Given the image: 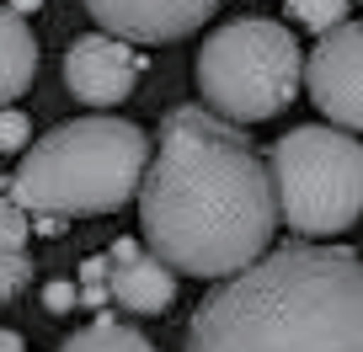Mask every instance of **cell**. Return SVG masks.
I'll list each match as a JSON object with an SVG mask.
<instances>
[{"mask_svg":"<svg viewBox=\"0 0 363 352\" xmlns=\"http://www.w3.org/2000/svg\"><path fill=\"white\" fill-rule=\"evenodd\" d=\"M123 43H177L219 11V0H80Z\"/></svg>","mask_w":363,"mask_h":352,"instance_id":"9c48e42d","label":"cell"},{"mask_svg":"<svg viewBox=\"0 0 363 352\" xmlns=\"http://www.w3.org/2000/svg\"><path fill=\"white\" fill-rule=\"evenodd\" d=\"M69 299H75V288H65V283H54V288H48V305H54V310H65Z\"/></svg>","mask_w":363,"mask_h":352,"instance_id":"9a60e30c","label":"cell"},{"mask_svg":"<svg viewBox=\"0 0 363 352\" xmlns=\"http://www.w3.org/2000/svg\"><path fill=\"white\" fill-rule=\"evenodd\" d=\"M305 91L331 118V128L363 134V22L320 33V43L305 59Z\"/></svg>","mask_w":363,"mask_h":352,"instance_id":"8992f818","label":"cell"},{"mask_svg":"<svg viewBox=\"0 0 363 352\" xmlns=\"http://www.w3.org/2000/svg\"><path fill=\"white\" fill-rule=\"evenodd\" d=\"M352 11V0H289V16H294L299 27H310V33H331V27H342Z\"/></svg>","mask_w":363,"mask_h":352,"instance_id":"4fadbf2b","label":"cell"},{"mask_svg":"<svg viewBox=\"0 0 363 352\" xmlns=\"http://www.w3.org/2000/svg\"><path fill=\"white\" fill-rule=\"evenodd\" d=\"M0 352H27V347H22V336H16V331H0Z\"/></svg>","mask_w":363,"mask_h":352,"instance_id":"2e32d148","label":"cell"},{"mask_svg":"<svg viewBox=\"0 0 363 352\" xmlns=\"http://www.w3.org/2000/svg\"><path fill=\"white\" fill-rule=\"evenodd\" d=\"M299 80H305V54H299L294 33L267 16H240L208 33L203 54H198V91H203L208 113L225 123H262L278 118L294 102Z\"/></svg>","mask_w":363,"mask_h":352,"instance_id":"5b68a950","label":"cell"},{"mask_svg":"<svg viewBox=\"0 0 363 352\" xmlns=\"http://www.w3.org/2000/svg\"><path fill=\"white\" fill-rule=\"evenodd\" d=\"M278 219L305 240H331L363 219V144L347 128L305 123L272 144Z\"/></svg>","mask_w":363,"mask_h":352,"instance_id":"277c9868","label":"cell"},{"mask_svg":"<svg viewBox=\"0 0 363 352\" xmlns=\"http://www.w3.org/2000/svg\"><path fill=\"white\" fill-rule=\"evenodd\" d=\"M139 75H145V54H134V43L113 33H86L65 48V86L86 107H118L123 96H134Z\"/></svg>","mask_w":363,"mask_h":352,"instance_id":"ba28073f","label":"cell"},{"mask_svg":"<svg viewBox=\"0 0 363 352\" xmlns=\"http://www.w3.org/2000/svg\"><path fill=\"white\" fill-rule=\"evenodd\" d=\"M150 166V139L128 118H75L54 134L33 139L11 176V198L22 214L75 219L113 214L139 193Z\"/></svg>","mask_w":363,"mask_h":352,"instance_id":"3957f363","label":"cell"},{"mask_svg":"<svg viewBox=\"0 0 363 352\" xmlns=\"http://www.w3.org/2000/svg\"><path fill=\"white\" fill-rule=\"evenodd\" d=\"M27 139H33V123H27L16 107H0V155H16Z\"/></svg>","mask_w":363,"mask_h":352,"instance_id":"5bb4252c","label":"cell"},{"mask_svg":"<svg viewBox=\"0 0 363 352\" xmlns=\"http://www.w3.org/2000/svg\"><path fill=\"white\" fill-rule=\"evenodd\" d=\"M38 6H43V0H11V11H16V16H27V11H38Z\"/></svg>","mask_w":363,"mask_h":352,"instance_id":"e0dca14e","label":"cell"},{"mask_svg":"<svg viewBox=\"0 0 363 352\" xmlns=\"http://www.w3.org/2000/svg\"><path fill=\"white\" fill-rule=\"evenodd\" d=\"M187 352H363V256L278 246L198 305Z\"/></svg>","mask_w":363,"mask_h":352,"instance_id":"7a4b0ae2","label":"cell"},{"mask_svg":"<svg viewBox=\"0 0 363 352\" xmlns=\"http://www.w3.org/2000/svg\"><path fill=\"white\" fill-rule=\"evenodd\" d=\"M358 6H363V0H358Z\"/></svg>","mask_w":363,"mask_h":352,"instance_id":"ac0fdd59","label":"cell"},{"mask_svg":"<svg viewBox=\"0 0 363 352\" xmlns=\"http://www.w3.org/2000/svg\"><path fill=\"white\" fill-rule=\"evenodd\" d=\"M177 294V273L139 240H118L107 256L86 261V305H123L134 315H160Z\"/></svg>","mask_w":363,"mask_h":352,"instance_id":"52a82bcc","label":"cell"},{"mask_svg":"<svg viewBox=\"0 0 363 352\" xmlns=\"http://www.w3.org/2000/svg\"><path fill=\"white\" fill-rule=\"evenodd\" d=\"M59 352H155V341L139 336L134 326H118V320H96V326L75 331Z\"/></svg>","mask_w":363,"mask_h":352,"instance_id":"7c38bea8","label":"cell"},{"mask_svg":"<svg viewBox=\"0 0 363 352\" xmlns=\"http://www.w3.org/2000/svg\"><path fill=\"white\" fill-rule=\"evenodd\" d=\"M38 75V38L27 27V16H16L11 6H0V107H11L16 96L33 86Z\"/></svg>","mask_w":363,"mask_h":352,"instance_id":"30bf717a","label":"cell"},{"mask_svg":"<svg viewBox=\"0 0 363 352\" xmlns=\"http://www.w3.org/2000/svg\"><path fill=\"white\" fill-rule=\"evenodd\" d=\"M33 278L27 261V214L16 208L11 193H0V305H11Z\"/></svg>","mask_w":363,"mask_h":352,"instance_id":"8fae6325","label":"cell"},{"mask_svg":"<svg viewBox=\"0 0 363 352\" xmlns=\"http://www.w3.org/2000/svg\"><path fill=\"white\" fill-rule=\"evenodd\" d=\"M139 225L171 273L235 278L267 256L278 229L272 171L219 113L193 102L171 107L139 182Z\"/></svg>","mask_w":363,"mask_h":352,"instance_id":"6da1fadb","label":"cell"}]
</instances>
